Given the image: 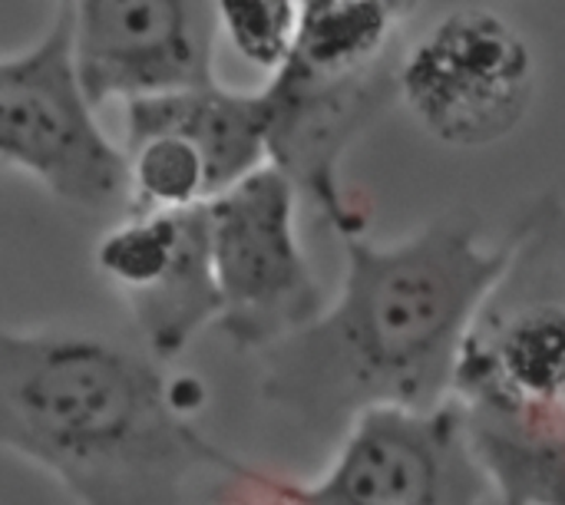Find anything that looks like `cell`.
<instances>
[{
	"mask_svg": "<svg viewBox=\"0 0 565 505\" xmlns=\"http://www.w3.org/2000/svg\"><path fill=\"white\" fill-rule=\"evenodd\" d=\"M344 275L324 311L262 351V400L311 437H344L371 410H430L457 394L473 321L510 245L450 208L401 241L341 238Z\"/></svg>",
	"mask_w": 565,
	"mask_h": 505,
	"instance_id": "6da1fadb",
	"label": "cell"
},
{
	"mask_svg": "<svg viewBox=\"0 0 565 505\" xmlns=\"http://www.w3.org/2000/svg\"><path fill=\"white\" fill-rule=\"evenodd\" d=\"M202 384L89 331L0 327V450L46 470L79 505H179L199 473L242 460L189 413Z\"/></svg>",
	"mask_w": 565,
	"mask_h": 505,
	"instance_id": "7a4b0ae2",
	"label": "cell"
},
{
	"mask_svg": "<svg viewBox=\"0 0 565 505\" xmlns=\"http://www.w3.org/2000/svg\"><path fill=\"white\" fill-rule=\"evenodd\" d=\"M510 258L487 294L457 377L467 410L565 407V202L540 195L507 238Z\"/></svg>",
	"mask_w": 565,
	"mask_h": 505,
	"instance_id": "3957f363",
	"label": "cell"
},
{
	"mask_svg": "<svg viewBox=\"0 0 565 505\" xmlns=\"http://www.w3.org/2000/svg\"><path fill=\"white\" fill-rule=\"evenodd\" d=\"M0 162L70 208L126 212L122 149L79 86L63 0H53V20L33 46L0 56Z\"/></svg>",
	"mask_w": 565,
	"mask_h": 505,
	"instance_id": "277c9868",
	"label": "cell"
},
{
	"mask_svg": "<svg viewBox=\"0 0 565 505\" xmlns=\"http://www.w3.org/2000/svg\"><path fill=\"white\" fill-rule=\"evenodd\" d=\"M298 189L271 162L205 202L215 327L242 351H268L328 304L298 238Z\"/></svg>",
	"mask_w": 565,
	"mask_h": 505,
	"instance_id": "5b68a950",
	"label": "cell"
},
{
	"mask_svg": "<svg viewBox=\"0 0 565 505\" xmlns=\"http://www.w3.org/2000/svg\"><path fill=\"white\" fill-rule=\"evenodd\" d=\"M536 76L526 33L493 7L463 3L401 53L397 99L437 142L487 149L520 129Z\"/></svg>",
	"mask_w": 565,
	"mask_h": 505,
	"instance_id": "8992f818",
	"label": "cell"
},
{
	"mask_svg": "<svg viewBox=\"0 0 565 505\" xmlns=\"http://www.w3.org/2000/svg\"><path fill=\"white\" fill-rule=\"evenodd\" d=\"M126 212L195 208L268 165L265 93L222 83L122 106Z\"/></svg>",
	"mask_w": 565,
	"mask_h": 505,
	"instance_id": "52a82bcc",
	"label": "cell"
},
{
	"mask_svg": "<svg viewBox=\"0 0 565 505\" xmlns=\"http://www.w3.org/2000/svg\"><path fill=\"white\" fill-rule=\"evenodd\" d=\"M265 480L291 505H487L493 496L457 397L430 410H371L344 430L318 480Z\"/></svg>",
	"mask_w": 565,
	"mask_h": 505,
	"instance_id": "ba28073f",
	"label": "cell"
},
{
	"mask_svg": "<svg viewBox=\"0 0 565 505\" xmlns=\"http://www.w3.org/2000/svg\"><path fill=\"white\" fill-rule=\"evenodd\" d=\"M93 265L122 298L146 354L159 364L175 361L222 314L205 205L122 212L96 238Z\"/></svg>",
	"mask_w": 565,
	"mask_h": 505,
	"instance_id": "9c48e42d",
	"label": "cell"
},
{
	"mask_svg": "<svg viewBox=\"0 0 565 505\" xmlns=\"http://www.w3.org/2000/svg\"><path fill=\"white\" fill-rule=\"evenodd\" d=\"M70 50L86 99L132 103L159 93L212 86V0H63Z\"/></svg>",
	"mask_w": 565,
	"mask_h": 505,
	"instance_id": "30bf717a",
	"label": "cell"
},
{
	"mask_svg": "<svg viewBox=\"0 0 565 505\" xmlns=\"http://www.w3.org/2000/svg\"><path fill=\"white\" fill-rule=\"evenodd\" d=\"M397 63L401 56L344 76L285 63L262 89L268 106V162L291 179L338 238L367 232V215L344 189L341 162L354 139L397 99Z\"/></svg>",
	"mask_w": 565,
	"mask_h": 505,
	"instance_id": "8fae6325",
	"label": "cell"
},
{
	"mask_svg": "<svg viewBox=\"0 0 565 505\" xmlns=\"http://www.w3.org/2000/svg\"><path fill=\"white\" fill-rule=\"evenodd\" d=\"M215 26L255 69L275 76L295 53L301 0H212Z\"/></svg>",
	"mask_w": 565,
	"mask_h": 505,
	"instance_id": "7c38bea8",
	"label": "cell"
},
{
	"mask_svg": "<svg viewBox=\"0 0 565 505\" xmlns=\"http://www.w3.org/2000/svg\"><path fill=\"white\" fill-rule=\"evenodd\" d=\"M265 476H268V473L252 470V466L242 463L232 476H225V483L232 486V493H238V503L232 499L228 505H291L268 490V480H265Z\"/></svg>",
	"mask_w": 565,
	"mask_h": 505,
	"instance_id": "4fadbf2b",
	"label": "cell"
}]
</instances>
